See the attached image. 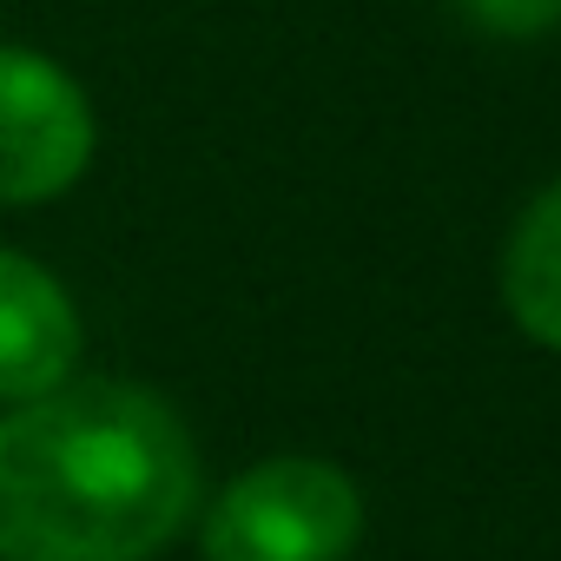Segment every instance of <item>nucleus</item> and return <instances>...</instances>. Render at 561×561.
I'll return each mask as SVG.
<instances>
[{
    "instance_id": "obj_5",
    "label": "nucleus",
    "mask_w": 561,
    "mask_h": 561,
    "mask_svg": "<svg viewBox=\"0 0 561 561\" xmlns=\"http://www.w3.org/2000/svg\"><path fill=\"white\" fill-rule=\"evenodd\" d=\"M502 311L508 324L561 357V179L541 185L502 244Z\"/></svg>"
},
{
    "instance_id": "obj_4",
    "label": "nucleus",
    "mask_w": 561,
    "mask_h": 561,
    "mask_svg": "<svg viewBox=\"0 0 561 561\" xmlns=\"http://www.w3.org/2000/svg\"><path fill=\"white\" fill-rule=\"evenodd\" d=\"M80 351L87 331L73 291L41 257L0 244V410L80 377Z\"/></svg>"
},
{
    "instance_id": "obj_6",
    "label": "nucleus",
    "mask_w": 561,
    "mask_h": 561,
    "mask_svg": "<svg viewBox=\"0 0 561 561\" xmlns=\"http://www.w3.org/2000/svg\"><path fill=\"white\" fill-rule=\"evenodd\" d=\"M456 14L489 41H541L561 27V0H456Z\"/></svg>"
},
{
    "instance_id": "obj_3",
    "label": "nucleus",
    "mask_w": 561,
    "mask_h": 561,
    "mask_svg": "<svg viewBox=\"0 0 561 561\" xmlns=\"http://www.w3.org/2000/svg\"><path fill=\"white\" fill-rule=\"evenodd\" d=\"M100 119L87 87L41 47L0 41V205H47L87 179Z\"/></svg>"
},
{
    "instance_id": "obj_1",
    "label": "nucleus",
    "mask_w": 561,
    "mask_h": 561,
    "mask_svg": "<svg viewBox=\"0 0 561 561\" xmlns=\"http://www.w3.org/2000/svg\"><path fill=\"white\" fill-rule=\"evenodd\" d=\"M205 502L192 423L133 377L0 410V561H152Z\"/></svg>"
},
{
    "instance_id": "obj_2",
    "label": "nucleus",
    "mask_w": 561,
    "mask_h": 561,
    "mask_svg": "<svg viewBox=\"0 0 561 561\" xmlns=\"http://www.w3.org/2000/svg\"><path fill=\"white\" fill-rule=\"evenodd\" d=\"M364 489L331 456H264L238 469L198 515L205 561H351L364 541Z\"/></svg>"
}]
</instances>
